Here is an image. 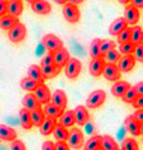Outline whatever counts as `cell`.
<instances>
[{
  "label": "cell",
  "instance_id": "obj_1",
  "mask_svg": "<svg viewBox=\"0 0 143 150\" xmlns=\"http://www.w3.org/2000/svg\"><path fill=\"white\" fill-rule=\"evenodd\" d=\"M67 145L70 146V149L80 150L84 145V134L80 128L72 127L69 129V139H67Z\"/></svg>",
  "mask_w": 143,
  "mask_h": 150
},
{
  "label": "cell",
  "instance_id": "obj_2",
  "mask_svg": "<svg viewBox=\"0 0 143 150\" xmlns=\"http://www.w3.org/2000/svg\"><path fill=\"white\" fill-rule=\"evenodd\" d=\"M106 101V91L104 90H94L88 95L87 99V109H97L103 105V103Z\"/></svg>",
  "mask_w": 143,
  "mask_h": 150
},
{
  "label": "cell",
  "instance_id": "obj_3",
  "mask_svg": "<svg viewBox=\"0 0 143 150\" xmlns=\"http://www.w3.org/2000/svg\"><path fill=\"white\" fill-rule=\"evenodd\" d=\"M43 45L46 47V50L49 53H56L57 50L62 49L63 47V42L59 37H57L53 33H48L43 37Z\"/></svg>",
  "mask_w": 143,
  "mask_h": 150
},
{
  "label": "cell",
  "instance_id": "obj_4",
  "mask_svg": "<svg viewBox=\"0 0 143 150\" xmlns=\"http://www.w3.org/2000/svg\"><path fill=\"white\" fill-rule=\"evenodd\" d=\"M81 68H83V66H81V62L79 59H76V58H70L69 63L64 67V73H66V76L69 77L70 80H76L81 72Z\"/></svg>",
  "mask_w": 143,
  "mask_h": 150
},
{
  "label": "cell",
  "instance_id": "obj_5",
  "mask_svg": "<svg viewBox=\"0 0 143 150\" xmlns=\"http://www.w3.org/2000/svg\"><path fill=\"white\" fill-rule=\"evenodd\" d=\"M26 35H27V28L23 23H18V25L14 26L12 30H9V32H8L9 40L14 44L23 41V40L26 39Z\"/></svg>",
  "mask_w": 143,
  "mask_h": 150
},
{
  "label": "cell",
  "instance_id": "obj_6",
  "mask_svg": "<svg viewBox=\"0 0 143 150\" xmlns=\"http://www.w3.org/2000/svg\"><path fill=\"white\" fill-rule=\"evenodd\" d=\"M80 11L76 5L70 4L69 1L63 5V17L67 22L70 23H77L80 21Z\"/></svg>",
  "mask_w": 143,
  "mask_h": 150
},
{
  "label": "cell",
  "instance_id": "obj_7",
  "mask_svg": "<svg viewBox=\"0 0 143 150\" xmlns=\"http://www.w3.org/2000/svg\"><path fill=\"white\" fill-rule=\"evenodd\" d=\"M139 17H141V13H139V9H137L134 5L132 4H128L125 6V11H124V17L122 18L125 19L127 25H130V26H137L138 25V21H139Z\"/></svg>",
  "mask_w": 143,
  "mask_h": 150
},
{
  "label": "cell",
  "instance_id": "obj_8",
  "mask_svg": "<svg viewBox=\"0 0 143 150\" xmlns=\"http://www.w3.org/2000/svg\"><path fill=\"white\" fill-rule=\"evenodd\" d=\"M34 95H35L36 100L40 103V105H46V104L50 103L52 93H50L49 87H48L45 83L39 85V86L36 87V90L34 91Z\"/></svg>",
  "mask_w": 143,
  "mask_h": 150
},
{
  "label": "cell",
  "instance_id": "obj_9",
  "mask_svg": "<svg viewBox=\"0 0 143 150\" xmlns=\"http://www.w3.org/2000/svg\"><path fill=\"white\" fill-rule=\"evenodd\" d=\"M50 103H52L54 107H57L61 112H64L67 108V95L63 90H56L52 94V98H50Z\"/></svg>",
  "mask_w": 143,
  "mask_h": 150
},
{
  "label": "cell",
  "instance_id": "obj_10",
  "mask_svg": "<svg viewBox=\"0 0 143 150\" xmlns=\"http://www.w3.org/2000/svg\"><path fill=\"white\" fill-rule=\"evenodd\" d=\"M30 5H31L32 11L40 16H48L52 12V5L46 0H32L30 1Z\"/></svg>",
  "mask_w": 143,
  "mask_h": 150
},
{
  "label": "cell",
  "instance_id": "obj_11",
  "mask_svg": "<svg viewBox=\"0 0 143 150\" xmlns=\"http://www.w3.org/2000/svg\"><path fill=\"white\" fill-rule=\"evenodd\" d=\"M135 58L134 55H121L120 60L117 62V68L120 71V73H129L135 66Z\"/></svg>",
  "mask_w": 143,
  "mask_h": 150
},
{
  "label": "cell",
  "instance_id": "obj_12",
  "mask_svg": "<svg viewBox=\"0 0 143 150\" xmlns=\"http://www.w3.org/2000/svg\"><path fill=\"white\" fill-rule=\"evenodd\" d=\"M70 53L66 47H62V49L57 50L56 53H53V60H54V66H57L58 68H64L66 64L69 63L70 60Z\"/></svg>",
  "mask_w": 143,
  "mask_h": 150
},
{
  "label": "cell",
  "instance_id": "obj_13",
  "mask_svg": "<svg viewBox=\"0 0 143 150\" xmlns=\"http://www.w3.org/2000/svg\"><path fill=\"white\" fill-rule=\"evenodd\" d=\"M74 115H75V122L79 126H85L90 121V114L84 105H77L74 109Z\"/></svg>",
  "mask_w": 143,
  "mask_h": 150
},
{
  "label": "cell",
  "instance_id": "obj_14",
  "mask_svg": "<svg viewBox=\"0 0 143 150\" xmlns=\"http://www.w3.org/2000/svg\"><path fill=\"white\" fill-rule=\"evenodd\" d=\"M102 76L106 78V80H108V81L117 82V81H120L121 73H120V71H119L117 66H115V64H106Z\"/></svg>",
  "mask_w": 143,
  "mask_h": 150
},
{
  "label": "cell",
  "instance_id": "obj_15",
  "mask_svg": "<svg viewBox=\"0 0 143 150\" xmlns=\"http://www.w3.org/2000/svg\"><path fill=\"white\" fill-rule=\"evenodd\" d=\"M104 66H106V63H104L103 58H95V59H92L90 63H89V72H90V74L92 76H94V77L102 76L103 69H104Z\"/></svg>",
  "mask_w": 143,
  "mask_h": 150
},
{
  "label": "cell",
  "instance_id": "obj_16",
  "mask_svg": "<svg viewBox=\"0 0 143 150\" xmlns=\"http://www.w3.org/2000/svg\"><path fill=\"white\" fill-rule=\"evenodd\" d=\"M22 104H23V109H26V110H29V112H32V110H36V109L41 108V105L36 100L34 93H29L27 95H25L23 100H22Z\"/></svg>",
  "mask_w": 143,
  "mask_h": 150
},
{
  "label": "cell",
  "instance_id": "obj_17",
  "mask_svg": "<svg viewBox=\"0 0 143 150\" xmlns=\"http://www.w3.org/2000/svg\"><path fill=\"white\" fill-rule=\"evenodd\" d=\"M130 83L127 82V81H117V82H115L114 85H112L111 87V93L116 98H122L125 94H127V91L130 88Z\"/></svg>",
  "mask_w": 143,
  "mask_h": 150
},
{
  "label": "cell",
  "instance_id": "obj_18",
  "mask_svg": "<svg viewBox=\"0 0 143 150\" xmlns=\"http://www.w3.org/2000/svg\"><path fill=\"white\" fill-rule=\"evenodd\" d=\"M58 125H61L62 127L64 128H72L74 126H75V115H74V110H64L62 115L58 118Z\"/></svg>",
  "mask_w": 143,
  "mask_h": 150
},
{
  "label": "cell",
  "instance_id": "obj_19",
  "mask_svg": "<svg viewBox=\"0 0 143 150\" xmlns=\"http://www.w3.org/2000/svg\"><path fill=\"white\" fill-rule=\"evenodd\" d=\"M0 140L4 141H14L17 140V132L14 128L9 127L6 125H0Z\"/></svg>",
  "mask_w": 143,
  "mask_h": 150
},
{
  "label": "cell",
  "instance_id": "obj_20",
  "mask_svg": "<svg viewBox=\"0 0 143 150\" xmlns=\"http://www.w3.org/2000/svg\"><path fill=\"white\" fill-rule=\"evenodd\" d=\"M22 12H23L22 1H19V0H11V1H8V12H6V14L14 17V18H18L22 14Z\"/></svg>",
  "mask_w": 143,
  "mask_h": 150
},
{
  "label": "cell",
  "instance_id": "obj_21",
  "mask_svg": "<svg viewBox=\"0 0 143 150\" xmlns=\"http://www.w3.org/2000/svg\"><path fill=\"white\" fill-rule=\"evenodd\" d=\"M27 77L30 78V80L35 81L37 85H43L44 83V77L41 74V71H40V67L39 66H35V64H32V66L29 67V71H27Z\"/></svg>",
  "mask_w": 143,
  "mask_h": 150
},
{
  "label": "cell",
  "instance_id": "obj_22",
  "mask_svg": "<svg viewBox=\"0 0 143 150\" xmlns=\"http://www.w3.org/2000/svg\"><path fill=\"white\" fill-rule=\"evenodd\" d=\"M125 127L130 134L134 136V137H138L141 136V132H139V127H141V123L135 119L133 115H129V117L125 119Z\"/></svg>",
  "mask_w": 143,
  "mask_h": 150
},
{
  "label": "cell",
  "instance_id": "obj_23",
  "mask_svg": "<svg viewBox=\"0 0 143 150\" xmlns=\"http://www.w3.org/2000/svg\"><path fill=\"white\" fill-rule=\"evenodd\" d=\"M125 28H128V25H127V22H125V19L122 18V17H120V18H116L111 23L108 31H110V33L112 36H117L119 33L121 31H124Z\"/></svg>",
  "mask_w": 143,
  "mask_h": 150
},
{
  "label": "cell",
  "instance_id": "obj_24",
  "mask_svg": "<svg viewBox=\"0 0 143 150\" xmlns=\"http://www.w3.org/2000/svg\"><path fill=\"white\" fill-rule=\"evenodd\" d=\"M57 119H52V118H45V121L43 122V125L40 126V134L44 135V136H49L53 134L54 128L57 126Z\"/></svg>",
  "mask_w": 143,
  "mask_h": 150
},
{
  "label": "cell",
  "instance_id": "obj_25",
  "mask_svg": "<svg viewBox=\"0 0 143 150\" xmlns=\"http://www.w3.org/2000/svg\"><path fill=\"white\" fill-rule=\"evenodd\" d=\"M19 23L18 18H14V17L5 14L3 17H0V28L1 30H12L14 26H17Z\"/></svg>",
  "mask_w": 143,
  "mask_h": 150
},
{
  "label": "cell",
  "instance_id": "obj_26",
  "mask_svg": "<svg viewBox=\"0 0 143 150\" xmlns=\"http://www.w3.org/2000/svg\"><path fill=\"white\" fill-rule=\"evenodd\" d=\"M130 42L134 45H139L143 42V28L141 26L130 27Z\"/></svg>",
  "mask_w": 143,
  "mask_h": 150
},
{
  "label": "cell",
  "instance_id": "obj_27",
  "mask_svg": "<svg viewBox=\"0 0 143 150\" xmlns=\"http://www.w3.org/2000/svg\"><path fill=\"white\" fill-rule=\"evenodd\" d=\"M101 149H103V150H120V149H119L117 141L112 137V136H110V135L102 136Z\"/></svg>",
  "mask_w": 143,
  "mask_h": 150
},
{
  "label": "cell",
  "instance_id": "obj_28",
  "mask_svg": "<svg viewBox=\"0 0 143 150\" xmlns=\"http://www.w3.org/2000/svg\"><path fill=\"white\" fill-rule=\"evenodd\" d=\"M40 71H41V74H43L44 80H50V78H54L56 76H58L59 72H61V68H58L57 66H54L53 64V66L40 67Z\"/></svg>",
  "mask_w": 143,
  "mask_h": 150
},
{
  "label": "cell",
  "instance_id": "obj_29",
  "mask_svg": "<svg viewBox=\"0 0 143 150\" xmlns=\"http://www.w3.org/2000/svg\"><path fill=\"white\" fill-rule=\"evenodd\" d=\"M43 112H44V114H45V118H52V119H58L63 113V112H61L57 107H54L52 103L44 105Z\"/></svg>",
  "mask_w": 143,
  "mask_h": 150
},
{
  "label": "cell",
  "instance_id": "obj_30",
  "mask_svg": "<svg viewBox=\"0 0 143 150\" xmlns=\"http://www.w3.org/2000/svg\"><path fill=\"white\" fill-rule=\"evenodd\" d=\"M30 117H31L32 126H35V127H40L43 125V122L45 121V114L43 112V108L30 112Z\"/></svg>",
  "mask_w": 143,
  "mask_h": 150
},
{
  "label": "cell",
  "instance_id": "obj_31",
  "mask_svg": "<svg viewBox=\"0 0 143 150\" xmlns=\"http://www.w3.org/2000/svg\"><path fill=\"white\" fill-rule=\"evenodd\" d=\"M102 58H103L106 64H115V66H116L117 62L120 60L121 55H120V53H119V50L115 47V49H111L110 52H107Z\"/></svg>",
  "mask_w": 143,
  "mask_h": 150
},
{
  "label": "cell",
  "instance_id": "obj_32",
  "mask_svg": "<svg viewBox=\"0 0 143 150\" xmlns=\"http://www.w3.org/2000/svg\"><path fill=\"white\" fill-rule=\"evenodd\" d=\"M53 135H54V139L58 142H66L67 139H69V129L57 123L56 128H54V131H53Z\"/></svg>",
  "mask_w": 143,
  "mask_h": 150
},
{
  "label": "cell",
  "instance_id": "obj_33",
  "mask_svg": "<svg viewBox=\"0 0 143 150\" xmlns=\"http://www.w3.org/2000/svg\"><path fill=\"white\" fill-rule=\"evenodd\" d=\"M101 141L102 136L101 135H93L88 139V141L85 142V149L84 150H98L101 149Z\"/></svg>",
  "mask_w": 143,
  "mask_h": 150
},
{
  "label": "cell",
  "instance_id": "obj_34",
  "mask_svg": "<svg viewBox=\"0 0 143 150\" xmlns=\"http://www.w3.org/2000/svg\"><path fill=\"white\" fill-rule=\"evenodd\" d=\"M19 121H21V126L25 129H31L34 127L31 122V117H30V112L23 108L19 110Z\"/></svg>",
  "mask_w": 143,
  "mask_h": 150
},
{
  "label": "cell",
  "instance_id": "obj_35",
  "mask_svg": "<svg viewBox=\"0 0 143 150\" xmlns=\"http://www.w3.org/2000/svg\"><path fill=\"white\" fill-rule=\"evenodd\" d=\"M121 150H139L138 141L134 137H125L122 140Z\"/></svg>",
  "mask_w": 143,
  "mask_h": 150
},
{
  "label": "cell",
  "instance_id": "obj_36",
  "mask_svg": "<svg viewBox=\"0 0 143 150\" xmlns=\"http://www.w3.org/2000/svg\"><path fill=\"white\" fill-rule=\"evenodd\" d=\"M116 47V44L112 40H101L99 42V54L101 57H103L107 52H110L111 49H115Z\"/></svg>",
  "mask_w": 143,
  "mask_h": 150
},
{
  "label": "cell",
  "instance_id": "obj_37",
  "mask_svg": "<svg viewBox=\"0 0 143 150\" xmlns=\"http://www.w3.org/2000/svg\"><path fill=\"white\" fill-rule=\"evenodd\" d=\"M117 50H119V53H120V55H133V54H134V50H135V45L132 44L130 41H128L125 44L119 45Z\"/></svg>",
  "mask_w": 143,
  "mask_h": 150
},
{
  "label": "cell",
  "instance_id": "obj_38",
  "mask_svg": "<svg viewBox=\"0 0 143 150\" xmlns=\"http://www.w3.org/2000/svg\"><path fill=\"white\" fill-rule=\"evenodd\" d=\"M37 86H39V85H37L35 81L30 80L29 77H23L21 80V87L23 88V90L29 91V93H34V91L36 90Z\"/></svg>",
  "mask_w": 143,
  "mask_h": 150
},
{
  "label": "cell",
  "instance_id": "obj_39",
  "mask_svg": "<svg viewBox=\"0 0 143 150\" xmlns=\"http://www.w3.org/2000/svg\"><path fill=\"white\" fill-rule=\"evenodd\" d=\"M99 42H101V39H94L90 44V47H89V54L92 57V59H95V58H102L101 54H99Z\"/></svg>",
  "mask_w": 143,
  "mask_h": 150
},
{
  "label": "cell",
  "instance_id": "obj_40",
  "mask_svg": "<svg viewBox=\"0 0 143 150\" xmlns=\"http://www.w3.org/2000/svg\"><path fill=\"white\" fill-rule=\"evenodd\" d=\"M138 98V94H137V91H135V88H134V86L133 87H130L129 90L127 91V94L124 95L121 99H122V101L124 103H127V104H133L135 101V99Z\"/></svg>",
  "mask_w": 143,
  "mask_h": 150
},
{
  "label": "cell",
  "instance_id": "obj_41",
  "mask_svg": "<svg viewBox=\"0 0 143 150\" xmlns=\"http://www.w3.org/2000/svg\"><path fill=\"white\" fill-rule=\"evenodd\" d=\"M130 41V27H128V28H125L124 31H121L120 33L117 35V42L120 44H125Z\"/></svg>",
  "mask_w": 143,
  "mask_h": 150
},
{
  "label": "cell",
  "instance_id": "obj_42",
  "mask_svg": "<svg viewBox=\"0 0 143 150\" xmlns=\"http://www.w3.org/2000/svg\"><path fill=\"white\" fill-rule=\"evenodd\" d=\"M134 58L135 60H138V62L143 63V42L139 44V45H135V50H134Z\"/></svg>",
  "mask_w": 143,
  "mask_h": 150
},
{
  "label": "cell",
  "instance_id": "obj_43",
  "mask_svg": "<svg viewBox=\"0 0 143 150\" xmlns=\"http://www.w3.org/2000/svg\"><path fill=\"white\" fill-rule=\"evenodd\" d=\"M54 60H53V53H48L46 55L43 57L41 63H40V67H45V66H53Z\"/></svg>",
  "mask_w": 143,
  "mask_h": 150
},
{
  "label": "cell",
  "instance_id": "obj_44",
  "mask_svg": "<svg viewBox=\"0 0 143 150\" xmlns=\"http://www.w3.org/2000/svg\"><path fill=\"white\" fill-rule=\"evenodd\" d=\"M11 150H26V145L22 140H14L11 142Z\"/></svg>",
  "mask_w": 143,
  "mask_h": 150
},
{
  "label": "cell",
  "instance_id": "obj_45",
  "mask_svg": "<svg viewBox=\"0 0 143 150\" xmlns=\"http://www.w3.org/2000/svg\"><path fill=\"white\" fill-rule=\"evenodd\" d=\"M8 12V1L6 0H0V17L5 16Z\"/></svg>",
  "mask_w": 143,
  "mask_h": 150
},
{
  "label": "cell",
  "instance_id": "obj_46",
  "mask_svg": "<svg viewBox=\"0 0 143 150\" xmlns=\"http://www.w3.org/2000/svg\"><path fill=\"white\" fill-rule=\"evenodd\" d=\"M132 105L137 109V110H139V109H143V96H139V95H138V98L135 99V101Z\"/></svg>",
  "mask_w": 143,
  "mask_h": 150
},
{
  "label": "cell",
  "instance_id": "obj_47",
  "mask_svg": "<svg viewBox=\"0 0 143 150\" xmlns=\"http://www.w3.org/2000/svg\"><path fill=\"white\" fill-rule=\"evenodd\" d=\"M43 150H56V145H54L53 141L46 140V141H44V144H43Z\"/></svg>",
  "mask_w": 143,
  "mask_h": 150
},
{
  "label": "cell",
  "instance_id": "obj_48",
  "mask_svg": "<svg viewBox=\"0 0 143 150\" xmlns=\"http://www.w3.org/2000/svg\"><path fill=\"white\" fill-rule=\"evenodd\" d=\"M133 117H134L139 123H143V109H139V110H135V113L133 114Z\"/></svg>",
  "mask_w": 143,
  "mask_h": 150
},
{
  "label": "cell",
  "instance_id": "obj_49",
  "mask_svg": "<svg viewBox=\"0 0 143 150\" xmlns=\"http://www.w3.org/2000/svg\"><path fill=\"white\" fill-rule=\"evenodd\" d=\"M54 145H56V150H71L67 142H57Z\"/></svg>",
  "mask_w": 143,
  "mask_h": 150
},
{
  "label": "cell",
  "instance_id": "obj_50",
  "mask_svg": "<svg viewBox=\"0 0 143 150\" xmlns=\"http://www.w3.org/2000/svg\"><path fill=\"white\" fill-rule=\"evenodd\" d=\"M134 88H135V91H137V94L139 95V96H143V81L142 82H138L134 86Z\"/></svg>",
  "mask_w": 143,
  "mask_h": 150
},
{
  "label": "cell",
  "instance_id": "obj_51",
  "mask_svg": "<svg viewBox=\"0 0 143 150\" xmlns=\"http://www.w3.org/2000/svg\"><path fill=\"white\" fill-rule=\"evenodd\" d=\"M133 5L135 6L137 9H139V8H143V0H133V1H130Z\"/></svg>",
  "mask_w": 143,
  "mask_h": 150
},
{
  "label": "cell",
  "instance_id": "obj_52",
  "mask_svg": "<svg viewBox=\"0 0 143 150\" xmlns=\"http://www.w3.org/2000/svg\"><path fill=\"white\" fill-rule=\"evenodd\" d=\"M56 3H57V4H62V5H64V4H66V3H67V1H61V0H57Z\"/></svg>",
  "mask_w": 143,
  "mask_h": 150
},
{
  "label": "cell",
  "instance_id": "obj_53",
  "mask_svg": "<svg viewBox=\"0 0 143 150\" xmlns=\"http://www.w3.org/2000/svg\"><path fill=\"white\" fill-rule=\"evenodd\" d=\"M139 132H141V135L143 136V123L141 125V127H139Z\"/></svg>",
  "mask_w": 143,
  "mask_h": 150
},
{
  "label": "cell",
  "instance_id": "obj_54",
  "mask_svg": "<svg viewBox=\"0 0 143 150\" xmlns=\"http://www.w3.org/2000/svg\"><path fill=\"white\" fill-rule=\"evenodd\" d=\"M98 150H103V149H98Z\"/></svg>",
  "mask_w": 143,
  "mask_h": 150
}]
</instances>
